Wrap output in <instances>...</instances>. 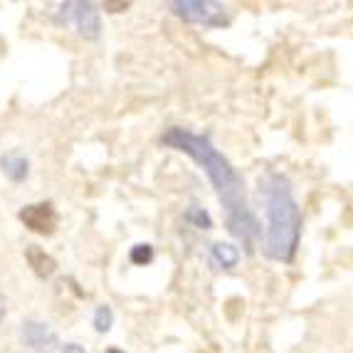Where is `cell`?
<instances>
[{"mask_svg": "<svg viewBox=\"0 0 353 353\" xmlns=\"http://www.w3.org/2000/svg\"><path fill=\"white\" fill-rule=\"evenodd\" d=\"M173 15H178L185 23L193 25H208V28H218L225 25V6L220 3H210V0H173L168 3Z\"/></svg>", "mask_w": 353, "mask_h": 353, "instance_id": "obj_4", "label": "cell"}, {"mask_svg": "<svg viewBox=\"0 0 353 353\" xmlns=\"http://www.w3.org/2000/svg\"><path fill=\"white\" fill-rule=\"evenodd\" d=\"M54 23L59 25H74L79 30V35L87 37V40H97L101 30L99 10H97L94 3H62L59 10L54 12Z\"/></svg>", "mask_w": 353, "mask_h": 353, "instance_id": "obj_3", "label": "cell"}, {"mask_svg": "<svg viewBox=\"0 0 353 353\" xmlns=\"http://www.w3.org/2000/svg\"><path fill=\"white\" fill-rule=\"evenodd\" d=\"M62 353H87V351H84V346H79V343H67V346L62 348Z\"/></svg>", "mask_w": 353, "mask_h": 353, "instance_id": "obj_14", "label": "cell"}, {"mask_svg": "<svg viewBox=\"0 0 353 353\" xmlns=\"http://www.w3.org/2000/svg\"><path fill=\"white\" fill-rule=\"evenodd\" d=\"M114 326V312H112V306H97L94 309V329L99 331V334H106V331Z\"/></svg>", "mask_w": 353, "mask_h": 353, "instance_id": "obj_11", "label": "cell"}, {"mask_svg": "<svg viewBox=\"0 0 353 353\" xmlns=\"http://www.w3.org/2000/svg\"><path fill=\"white\" fill-rule=\"evenodd\" d=\"M20 220L25 228L37 232V235H54L59 218L52 203H35V205H25L20 210Z\"/></svg>", "mask_w": 353, "mask_h": 353, "instance_id": "obj_6", "label": "cell"}, {"mask_svg": "<svg viewBox=\"0 0 353 353\" xmlns=\"http://www.w3.org/2000/svg\"><path fill=\"white\" fill-rule=\"evenodd\" d=\"M129 259L134 262L136 267H146L153 262V248L148 245V242H143V245H134L129 252Z\"/></svg>", "mask_w": 353, "mask_h": 353, "instance_id": "obj_12", "label": "cell"}, {"mask_svg": "<svg viewBox=\"0 0 353 353\" xmlns=\"http://www.w3.org/2000/svg\"><path fill=\"white\" fill-rule=\"evenodd\" d=\"M25 257H28V265L32 267V272H35L40 279H50L54 272H57V262H54L42 248H37V245H30V248L25 250Z\"/></svg>", "mask_w": 353, "mask_h": 353, "instance_id": "obj_8", "label": "cell"}, {"mask_svg": "<svg viewBox=\"0 0 353 353\" xmlns=\"http://www.w3.org/2000/svg\"><path fill=\"white\" fill-rule=\"evenodd\" d=\"M20 341L32 353H54L59 346L57 331L37 319H25L20 324Z\"/></svg>", "mask_w": 353, "mask_h": 353, "instance_id": "obj_5", "label": "cell"}, {"mask_svg": "<svg viewBox=\"0 0 353 353\" xmlns=\"http://www.w3.org/2000/svg\"><path fill=\"white\" fill-rule=\"evenodd\" d=\"M0 171L6 173L8 181L23 183L30 176V159L20 148H12V151L0 156Z\"/></svg>", "mask_w": 353, "mask_h": 353, "instance_id": "obj_7", "label": "cell"}, {"mask_svg": "<svg viewBox=\"0 0 353 353\" xmlns=\"http://www.w3.org/2000/svg\"><path fill=\"white\" fill-rule=\"evenodd\" d=\"M109 353H121V351H119V348H109Z\"/></svg>", "mask_w": 353, "mask_h": 353, "instance_id": "obj_16", "label": "cell"}, {"mask_svg": "<svg viewBox=\"0 0 353 353\" xmlns=\"http://www.w3.org/2000/svg\"><path fill=\"white\" fill-rule=\"evenodd\" d=\"M104 8H109L112 12H121L129 8V3H104Z\"/></svg>", "mask_w": 353, "mask_h": 353, "instance_id": "obj_13", "label": "cell"}, {"mask_svg": "<svg viewBox=\"0 0 353 353\" xmlns=\"http://www.w3.org/2000/svg\"><path fill=\"white\" fill-rule=\"evenodd\" d=\"M259 198L267 218L262 250L270 259L292 262L301 240V208L294 198L292 181L279 171L265 173L259 181Z\"/></svg>", "mask_w": 353, "mask_h": 353, "instance_id": "obj_2", "label": "cell"}, {"mask_svg": "<svg viewBox=\"0 0 353 353\" xmlns=\"http://www.w3.org/2000/svg\"><path fill=\"white\" fill-rule=\"evenodd\" d=\"M161 146L185 153L205 171L208 181L212 183V188H215V193H218L220 203L225 208V223H228L230 235L237 237L242 242L245 252L252 254L254 245L262 240V230H259L257 218H254V212L248 205L245 181L232 168V163L212 146V141L205 134H195V131L183 129V126H171L165 131L161 136Z\"/></svg>", "mask_w": 353, "mask_h": 353, "instance_id": "obj_1", "label": "cell"}, {"mask_svg": "<svg viewBox=\"0 0 353 353\" xmlns=\"http://www.w3.org/2000/svg\"><path fill=\"white\" fill-rule=\"evenodd\" d=\"M3 316H6V299L0 294V321H3Z\"/></svg>", "mask_w": 353, "mask_h": 353, "instance_id": "obj_15", "label": "cell"}, {"mask_svg": "<svg viewBox=\"0 0 353 353\" xmlns=\"http://www.w3.org/2000/svg\"><path fill=\"white\" fill-rule=\"evenodd\" d=\"M183 220H185L188 225H193L195 230H210L212 228L210 212H208L205 208L198 205V203H193V205L185 208V212H183Z\"/></svg>", "mask_w": 353, "mask_h": 353, "instance_id": "obj_10", "label": "cell"}, {"mask_svg": "<svg viewBox=\"0 0 353 353\" xmlns=\"http://www.w3.org/2000/svg\"><path fill=\"white\" fill-rule=\"evenodd\" d=\"M210 262L218 270H235L240 262V250L232 242H212L210 245Z\"/></svg>", "mask_w": 353, "mask_h": 353, "instance_id": "obj_9", "label": "cell"}]
</instances>
